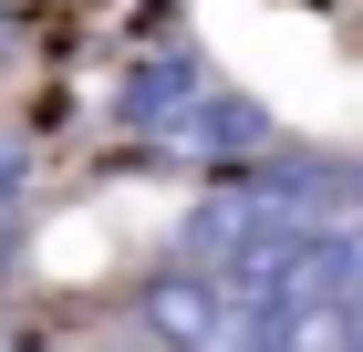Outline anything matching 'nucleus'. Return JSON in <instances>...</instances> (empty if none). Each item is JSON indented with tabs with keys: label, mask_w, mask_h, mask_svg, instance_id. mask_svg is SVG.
<instances>
[{
	"label": "nucleus",
	"mask_w": 363,
	"mask_h": 352,
	"mask_svg": "<svg viewBox=\"0 0 363 352\" xmlns=\"http://www.w3.org/2000/svg\"><path fill=\"white\" fill-rule=\"evenodd\" d=\"M177 156H197V166H218V176H250L259 156H280V125L250 104V93H208V104L177 125Z\"/></svg>",
	"instance_id": "2"
},
{
	"label": "nucleus",
	"mask_w": 363,
	"mask_h": 352,
	"mask_svg": "<svg viewBox=\"0 0 363 352\" xmlns=\"http://www.w3.org/2000/svg\"><path fill=\"white\" fill-rule=\"evenodd\" d=\"M353 208H363V176H353Z\"/></svg>",
	"instance_id": "7"
},
{
	"label": "nucleus",
	"mask_w": 363,
	"mask_h": 352,
	"mask_svg": "<svg viewBox=\"0 0 363 352\" xmlns=\"http://www.w3.org/2000/svg\"><path fill=\"white\" fill-rule=\"evenodd\" d=\"M31 197V156H21V135H0V217Z\"/></svg>",
	"instance_id": "4"
},
{
	"label": "nucleus",
	"mask_w": 363,
	"mask_h": 352,
	"mask_svg": "<svg viewBox=\"0 0 363 352\" xmlns=\"http://www.w3.org/2000/svg\"><path fill=\"white\" fill-rule=\"evenodd\" d=\"M11 259H21V228H11V217H0V280H11Z\"/></svg>",
	"instance_id": "5"
},
{
	"label": "nucleus",
	"mask_w": 363,
	"mask_h": 352,
	"mask_svg": "<svg viewBox=\"0 0 363 352\" xmlns=\"http://www.w3.org/2000/svg\"><path fill=\"white\" fill-rule=\"evenodd\" d=\"M11 42H21V11H11V0H0V52H11Z\"/></svg>",
	"instance_id": "6"
},
{
	"label": "nucleus",
	"mask_w": 363,
	"mask_h": 352,
	"mask_svg": "<svg viewBox=\"0 0 363 352\" xmlns=\"http://www.w3.org/2000/svg\"><path fill=\"white\" fill-rule=\"evenodd\" d=\"M208 93H218V83H208V62H197V52H156L145 73H125L114 125H135V135H177V125H187Z\"/></svg>",
	"instance_id": "3"
},
{
	"label": "nucleus",
	"mask_w": 363,
	"mask_h": 352,
	"mask_svg": "<svg viewBox=\"0 0 363 352\" xmlns=\"http://www.w3.org/2000/svg\"><path fill=\"white\" fill-rule=\"evenodd\" d=\"M228 311H239V300H228V280H218V270H187V259H177V270H156V280L135 290V322L156 331L167 352H208V342L228 331Z\"/></svg>",
	"instance_id": "1"
}]
</instances>
